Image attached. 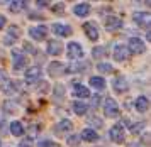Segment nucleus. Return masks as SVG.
Listing matches in <instances>:
<instances>
[{
	"instance_id": "obj_5",
	"label": "nucleus",
	"mask_w": 151,
	"mask_h": 147,
	"mask_svg": "<svg viewBox=\"0 0 151 147\" xmlns=\"http://www.w3.org/2000/svg\"><path fill=\"white\" fill-rule=\"evenodd\" d=\"M83 31H85V34L88 36L90 41L99 39V29H97L95 22H85V24H83Z\"/></svg>"
},
{
	"instance_id": "obj_25",
	"label": "nucleus",
	"mask_w": 151,
	"mask_h": 147,
	"mask_svg": "<svg viewBox=\"0 0 151 147\" xmlns=\"http://www.w3.org/2000/svg\"><path fill=\"white\" fill-rule=\"evenodd\" d=\"M71 127H73V125H71V122L70 120H61L60 122V125H58L60 130H71Z\"/></svg>"
},
{
	"instance_id": "obj_17",
	"label": "nucleus",
	"mask_w": 151,
	"mask_h": 147,
	"mask_svg": "<svg viewBox=\"0 0 151 147\" xmlns=\"http://www.w3.org/2000/svg\"><path fill=\"white\" fill-rule=\"evenodd\" d=\"M53 32L58 34V36H70L71 34V29L66 26H63V24H55L53 26Z\"/></svg>"
},
{
	"instance_id": "obj_11",
	"label": "nucleus",
	"mask_w": 151,
	"mask_h": 147,
	"mask_svg": "<svg viewBox=\"0 0 151 147\" xmlns=\"http://www.w3.org/2000/svg\"><path fill=\"white\" fill-rule=\"evenodd\" d=\"M134 107H136V110L137 112H146L148 110V107H150V100L144 96V95H141V96H137L136 98V101H134Z\"/></svg>"
},
{
	"instance_id": "obj_28",
	"label": "nucleus",
	"mask_w": 151,
	"mask_h": 147,
	"mask_svg": "<svg viewBox=\"0 0 151 147\" xmlns=\"http://www.w3.org/2000/svg\"><path fill=\"white\" fill-rule=\"evenodd\" d=\"M39 147H58L56 144H53V142H41L39 144Z\"/></svg>"
},
{
	"instance_id": "obj_6",
	"label": "nucleus",
	"mask_w": 151,
	"mask_h": 147,
	"mask_svg": "<svg viewBox=\"0 0 151 147\" xmlns=\"http://www.w3.org/2000/svg\"><path fill=\"white\" fill-rule=\"evenodd\" d=\"M29 34H31V37L36 41H41L46 37V34H48V27L44 26H36V27H31V31H29Z\"/></svg>"
},
{
	"instance_id": "obj_7",
	"label": "nucleus",
	"mask_w": 151,
	"mask_h": 147,
	"mask_svg": "<svg viewBox=\"0 0 151 147\" xmlns=\"http://www.w3.org/2000/svg\"><path fill=\"white\" fill-rule=\"evenodd\" d=\"M41 78V69L37 66H32V68H27L26 71V81L27 83H36V81Z\"/></svg>"
},
{
	"instance_id": "obj_18",
	"label": "nucleus",
	"mask_w": 151,
	"mask_h": 147,
	"mask_svg": "<svg viewBox=\"0 0 151 147\" xmlns=\"http://www.w3.org/2000/svg\"><path fill=\"white\" fill-rule=\"evenodd\" d=\"M90 85L95 88V90H104L105 88V80L100 76H92L90 78Z\"/></svg>"
},
{
	"instance_id": "obj_10",
	"label": "nucleus",
	"mask_w": 151,
	"mask_h": 147,
	"mask_svg": "<svg viewBox=\"0 0 151 147\" xmlns=\"http://www.w3.org/2000/svg\"><path fill=\"white\" fill-rule=\"evenodd\" d=\"M134 20H136V24L139 27H148L150 26V14H146V12H136L134 14Z\"/></svg>"
},
{
	"instance_id": "obj_12",
	"label": "nucleus",
	"mask_w": 151,
	"mask_h": 147,
	"mask_svg": "<svg viewBox=\"0 0 151 147\" xmlns=\"http://www.w3.org/2000/svg\"><path fill=\"white\" fill-rule=\"evenodd\" d=\"M105 26H107V29H110V31H116L119 27H122V20L119 19V17H116V15H109V17L105 19Z\"/></svg>"
},
{
	"instance_id": "obj_9",
	"label": "nucleus",
	"mask_w": 151,
	"mask_h": 147,
	"mask_svg": "<svg viewBox=\"0 0 151 147\" xmlns=\"http://www.w3.org/2000/svg\"><path fill=\"white\" fill-rule=\"evenodd\" d=\"M12 61H14V69H22L24 68V63H26V58L21 51L14 49L12 51Z\"/></svg>"
},
{
	"instance_id": "obj_13",
	"label": "nucleus",
	"mask_w": 151,
	"mask_h": 147,
	"mask_svg": "<svg viewBox=\"0 0 151 147\" xmlns=\"http://www.w3.org/2000/svg\"><path fill=\"white\" fill-rule=\"evenodd\" d=\"M80 137H82L83 141H87V142L99 141V135H97V132H95V130H92V128H85V130H82Z\"/></svg>"
},
{
	"instance_id": "obj_21",
	"label": "nucleus",
	"mask_w": 151,
	"mask_h": 147,
	"mask_svg": "<svg viewBox=\"0 0 151 147\" xmlns=\"http://www.w3.org/2000/svg\"><path fill=\"white\" fill-rule=\"evenodd\" d=\"M73 110H75L76 115H85L87 110H88V107H87L85 103H82V101H75V103H73Z\"/></svg>"
},
{
	"instance_id": "obj_27",
	"label": "nucleus",
	"mask_w": 151,
	"mask_h": 147,
	"mask_svg": "<svg viewBox=\"0 0 151 147\" xmlns=\"http://www.w3.org/2000/svg\"><path fill=\"white\" fill-rule=\"evenodd\" d=\"M104 47H95L93 49V58H100V56H104Z\"/></svg>"
},
{
	"instance_id": "obj_34",
	"label": "nucleus",
	"mask_w": 151,
	"mask_h": 147,
	"mask_svg": "<svg viewBox=\"0 0 151 147\" xmlns=\"http://www.w3.org/2000/svg\"><path fill=\"white\" fill-rule=\"evenodd\" d=\"M21 147H31V144H27V142H22Z\"/></svg>"
},
{
	"instance_id": "obj_22",
	"label": "nucleus",
	"mask_w": 151,
	"mask_h": 147,
	"mask_svg": "<svg viewBox=\"0 0 151 147\" xmlns=\"http://www.w3.org/2000/svg\"><path fill=\"white\" fill-rule=\"evenodd\" d=\"M10 132H12L14 135H22L24 134V128H22L21 122H12V123H10Z\"/></svg>"
},
{
	"instance_id": "obj_32",
	"label": "nucleus",
	"mask_w": 151,
	"mask_h": 147,
	"mask_svg": "<svg viewBox=\"0 0 151 147\" xmlns=\"http://www.w3.org/2000/svg\"><path fill=\"white\" fill-rule=\"evenodd\" d=\"M70 144H76V142H78V137H76V135H73V137H70Z\"/></svg>"
},
{
	"instance_id": "obj_4",
	"label": "nucleus",
	"mask_w": 151,
	"mask_h": 147,
	"mask_svg": "<svg viewBox=\"0 0 151 147\" xmlns=\"http://www.w3.org/2000/svg\"><path fill=\"white\" fill-rule=\"evenodd\" d=\"M129 51L132 54H143L146 51V46H144V42L141 39L132 37V39H129Z\"/></svg>"
},
{
	"instance_id": "obj_33",
	"label": "nucleus",
	"mask_w": 151,
	"mask_h": 147,
	"mask_svg": "<svg viewBox=\"0 0 151 147\" xmlns=\"http://www.w3.org/2000/svg\"><path fill=\"white\" fill-rule=\"evenodd\" d=\"M0 80L4 81V83H5V81H7V74L4 73V71H0Z\"/></svg>"
},
{
	"instance_id": "obj_14",
	"label": "nucleus",
	"mask_w": 151,
	"mask_h": 147,
	"mask_svg": "<svg viewBox=\"0 0 151 147\" xmlns=\"http://www.w3.org/2000/svg\"><path fill=\"white\" fill-rule=\"evenodd\" d=\"M73 95H75V96H78V98H88L90 91H88V88H87V86L75 85V88H73Z\"/></svg>"
},
{
	"instance_id": "obj_31",
	"label": "nucleus",
	"mask_w": 151,
	"mask_h": 147,
	"mask_svg": "<svg viewBox=\"0 0 151 147\" xmlns=\"http://www.w3.org/2000/svg\"><path fill=\"white\" fill-rule=\"evenodd\" d=\"M5 22H7V19H5L4 15H0V29H2V27L5 26Z\"/></svg>"
},
{
	"instance_id": "obj_23",
	"label": "nucleus",
	"mask_w": 151,
	"mask_h": 147,
	"mask_svg": "<svg viewBox=\"0 0 151 147\" xmlns=\"http://www.w3.org/2000/svg\"><path fill=\"white\" fill-rule=\"evenodd\" d=\"M97 69H99L100 73H112V71H114V68L110 66L109 63H100V64L97 66Z\"/></svg>"
},
{
	"instance_id": "obj_19",
	"label": "nucleus",
	"mask_w": 151,
	"mask_h": 147,
	"mask_svg": "<svg viewBox=\"0 0 151 147\" xmlns=\"http://www.w3.org/2000/svg\"><path fill=\"white\" fill-rule=\"evenodd\" d=\"M61 73H65L61 63H51L49 64V74L51 76H58V74H61Z\"/></svg>"
},
{
	"instance_id": "obj_35",
	"label": "nucleus",
	"mask_w": 151,
	"mask_h": 147,
	"mask_svg": "<svg viewBox=\"0 0 151 147\" xmlns=\"http://www.w3.org/2000/svg\"><path fill=\"white\" fill-rule=\"evenodd\" d=\"M129 147H139L137 144H129Z\"/></svg>"
},
{
	"instance_id": "obj_16",
	"label": "nucleus",
	"mask_w": 151,
	"mask_h": 147,
	"mask_svg": "<svg viewBox=\"0 0 151 147\" xmlns=\"http://www.w3.org/2000/svg\"><path fill=\"white\" fill-rule=\"evenodd\" d=\"M61 42L60 41H49V44H48V53L49 54H53V56H56V54H60L61 53Z\"/></svg>"
},
{
	"instance_id": "obj_29",
	"label": "nucleus",
	"mask_w": 151,
	"mask_h": 147,
	"mask_svg": "<svg viewBox=\"0 0 151 147\" xmlns=\"http://www.w3.org/2000/svg\"><path fill=\"white\" fill-rule=\"evenodd\" d=\"M99 101H100V96H99V95H95V96L92 98V105H93V107H97V105H99Z\"/></svg>"
},
{
	"instance_id": "obj_20",
	"label": "nucleus",
	"mask_w": 151,
	"mask_h": 147,
	"mask_svg": "<svg viewBox=\"0 0 151 147\" xmlns=\"http://www.w3.org/2000/svg\"><path fill=\"white\" fill-rule=\"evenodd\" d=\"M114 88H116L119 93L127 91V83H126V80H124V78H121V76H119V78H116V80H114Z\"/></svg>"
},
{
	"instance_id": "obj_8",
	"label": "nucleus",
	"mask_w": 151,
	"mask_h": 147,
	"mask_svg": "<svg viewBox=\"0 0 151 147\" xmlns=\"http://www.w3.org/2000/svg\"><path fill=\"white\" fill-rule=\"evenodd\" d=\"M114 58L116 61H126L129 58V51H127V47L122 46V44H117L114 47Z\"/></svg>"
},
{
	"instance_id": "obj_2",
	"label": "nucleus",
	"mask_w": 151,
	"mask_h": 147,
	"mask_svg": "<svg viewBox=\"0 0 151 147\" xmlns=\"http://www.w3.org/2000/svg\"><path fill=\"white\" fill-rule=\"evenodd\" d=\"M104 112L107 117H117L119 115V107H117V103L114 98H107L105 103H104Z\"/></svg>"
},
{
	"instance_id": "obj_1",
	"label": "nucleus",
	"mask_w": 151,
	"mask_h": 147,
	"mask_svg": "<svg viewBox=\"0 0 151 147\" xmlns=\"http://www.w3.org/2000/svg\"><path fill=\"white\" fill-rule=\"evenodd\" d=\"M66 53H68L66 56H68L70 59H80V58L83 56V49H82V46H80L78 42H70Z\"/></svg>"
},
{
	"instance_id": "obj_24",
	"label": "nucleus",
	"mask_w": 151,
	"mask_h": 147,
	"mask_svg": "<svg viewBox=\"0 0 151 147\" xmlns=\"http://www.w3.org/2000/svg\"><path fill=\"white\" fill-rule=\"evenodd\" d=\"M26 5H27L26 2H12V4H10V10H12V12H19V10H22Z\"/></svg>"
},
{
	"instance_id": "obj_3",
	"label": "nucleus",
	"mask_w": 151,
	"mask_h": 147,
	"mask_svg": "<svg viewBox=\"0 0 151 147\" xmlns=\"http://www.w3.org/2000/svg\"><path fill=\"white\" fill-rule=\"evenodd\" d=\"M124 127H122V123H116L114 127L110 128V139L114 142H117V144H121V142L124 141Z\"/></svg>"
},
{
	"instance_id": "obj_30",
	"label": "nucleus",
	"mask_w": 151,
	"mask_h": 147,
	"mask_svg": "<svg viewBox=\"0 0 151 147\" xmlns=\"http://www.w3.org/2000/svg\"><path fill=\"white\" fill-rule=\"evenodd\" d=\"M90 122H92L93 125H95V123H97V127H100V125H102V122H100V118H95V117H93V118H92V120H90Z\"/></svg>"
},
{
	"instance_id": "obj_26",
	"label": "nucleus",
	"mask_w": 151,
	"mask_h": 147,
	"mask_svg": "<svg viewBox=\"0 0 151 147\" xmlns=\"http://www.w3.org/2000/svg\"><path fill=\"white\" fill-rule=\"evenodd\" d=\"M51 9H53V12H56V14H61L63 10H65V5H63V4H56V5H53Z\"/></svg>"
},
{
	"instance_id": "obj_15",
	"label": "nucleus",
	"mask_w": 151,
	"mask_h": 147,
	"mask_svg": "<svg viewBox=\"0 0 151 147\" xmlns=\"http://www.w3.org/2000/svg\"><path fill=\"white\" fill-rule=\"evenodd\" d=\"M73 12H75L78 17H85V15L90 14V5L88 4H78V5H75Z\"/></svg>"
}]
</instances>
